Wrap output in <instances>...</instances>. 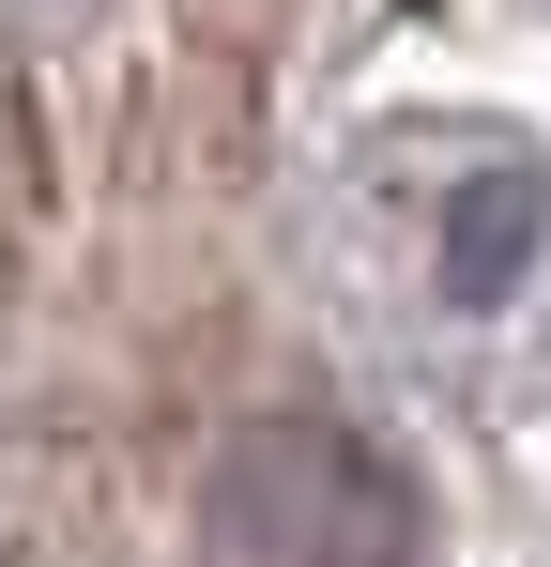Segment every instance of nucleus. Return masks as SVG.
Listing matches in <instances>:
<instances>
[{"label":"nucleus","instance_id":"f257e3e1","mask_svg":"<svg viewBox=\"0 0 551 567\" xmlns=\"http://www.w3.org/2000/svg\"><path fill=\"white\" fill-rule=\"evenodd\" d=\"M199 567H414V475L322 414L230 430L199 475Z\"/></svg>","mask_w":551,"mask_h":567}]
</instances>
